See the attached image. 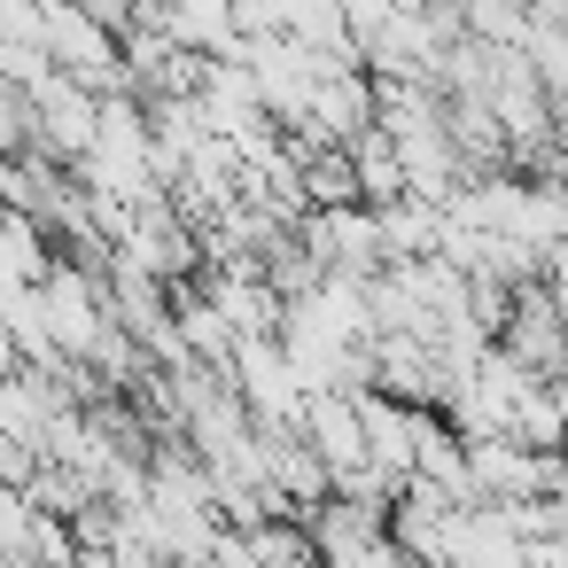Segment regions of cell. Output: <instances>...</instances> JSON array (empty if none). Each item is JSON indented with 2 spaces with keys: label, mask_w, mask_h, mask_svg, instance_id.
<instances>
[{
  "label": "cell",
  "mask_w": 568,
  "mask_h": 568,
  "mask_svg": "<svg viewBox=\"0 0 568 568\" xmlns=\"http://www.w3.org/2000/svg\"><path fill=\"white\" fill-rule=\"evenodd\" d=\"M296 195L304 211H358V180H351V156L343 149H320L296 164Z\"/></svg>",
  "instance_id": "obj_3"
},
{
  "label": "cell",
  "mask_w": 568,
  "mask_h": 568,
  "mask_svg": "<svg viewBox=\"0 0 568 568\" xmlns=\"http://www.w3.org/2000/svg\"><path fill=\"white\" fill-rule=\"evenodd\" d=\"M296 436H304V444H312V459L327 467V490H335L343 475H358V467H366V436H358V413H351V397H343V389H304Z\"/></svg>",
  "instance_id": "obj_1"
},
{
  "label": "cell",
  "mask_w": 568,
  "mask_h": 568,
  "mask_svg": "<svg viewBox=\"0 0 568 568\" xmlns=\"http://www.w3.org/2000/svg\"><path fill=\"white\" fill-rule=\"evenodd\" d=\"M351 413H358V436H366V467H374L382 483H405V475H413V413L389 405L382 389H358Z\"/></svg>",
  "instance_id": "obj_2"
},
{
  "label": "cell",
  "mask_w": 568,
  "mask_h": 568,
  "mask_svg": "<svg viewBox=\"0 0 568 568\" xmlns=\"http://www.w3.org/2000/svg\"><path fill=\"white\" fill-rule=\"evenodd\" d=\"M397 568H420V560H397Z\"/></svg>",
  "instance_id": "obj_4"
}]
</instances>
